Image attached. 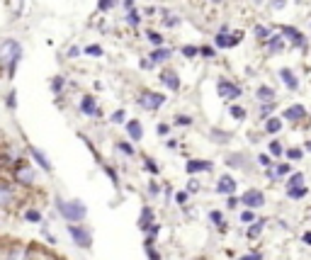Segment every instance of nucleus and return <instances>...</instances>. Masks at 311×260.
<instances>
[{
  "label": "nucleus",
  "mask_w": 311,
  "mask_h": 260,
  "mask_svg": "<svg viewBox=\"0 0 311 260\" xmlns=\"http://www.w3.org/2000/svg\"><path fill=\"white\" fill-rule=\"evenodd\" d=\"M22 56V46L15 41V39H5L0 44V63L7 66V75L12 78L15 75V68H17V61Z\"/></svg>",
  "instance_id": "obj_1"
},
{
  "label": "nucleus",
  "mask_w": 311,
  "mask_h": 260,
  "mask_svg": "<svg viewBox=\"0 0 311 260\" xmlns=\"http://www.w3.org/2000/svg\"><path fill=\"white\" fill-rule=\"evenodd\" d=\"M56 207H58V212L63 214V219H68V222H80V219L85 217V207H83V202H78V200H73V202L56 200Z\"/></svg>",
  "instance_id": "obj_2"
},
{
  "label": "nucleus",
  "mask_w": 311,
  "mask_h": 260,
  "mask_svg": "<svg viewBox=\"0 0 311 260\" xmlns=\"http://www.w3.org/2000/svg\"><path fill=\"white\" fill-rule=\"evenodd\" d=\"M163 102H165V97H163L161 93H151V90H146V93L139 97V105L146 107V110H158Z\"/></svg>",
  "instance_id": "obj_3"
},
{
  "label": "nucleus",
  "mask_w": 311,
  "mask_h": 260,
  "mask_svg": "<svg viewBox=\"0 0 311 260\" xmlns=\"http://www.w3.org/2000/svg\"><path fill=\"white\" fill-rule=\"evenodd\" d=\"M217 93H219L224 100H236V97L241 95V88L234 85L231 80H219V83H217Z\"/></svg>",
  "instance_id": "obj_4"
},
{
  "label": "nucleus",
  "mask_w": 311,
  "mask_h": 260,
  "mask_svg": "<svg viewBox=\"0 0 311 260\" xmlns=\"http://www.w3.org/2000/svg\"><path fill=\"white\" fill-rule=\"evenodd\" d=\"M241 202H243V207L256 209V207H263L265 195H263L260 190H246V192H243V197H241Z\"/></svg>",
  "instance_id": "obj_5"
},
{
  "label": "nucleus",
  "mask_w": 311,
  "mask_h": 260,
  "mask_svg": "<svg viewBox=\"0 0 311 260\" xmlns=\"http://www.w3.org/2000/svg\"><path fill=\"white\" fill-rule=\"evenodd\" d=\"M68 234L73 236V241H75V246H80V248H88L90 243H92V239H90V234L83 229V226H68Z\"/></svg>",
  "instance_id": "obj_6"
},
{
  "label": "nucleus",
  "mask_w": 311,
  "mask_h": 260,
  "mask_svg": "<svg viewBox=\"0 0 311 260\" xmlns=\"http://www.w3.org/2000/svg\"><path fill=\"white\" fill-rule=\"evenodd\" d=\"M15 180L22 183V185L34 183V170H32V166H29V163H19V166L15 168Z\"/></svg>",
  "instance_id": "obj_7"
},
{
  "label": "nucleus",
  "mask_w": 311,
  "mask_h": 260,
  "mask_svg": "<svg viewBox=\"0 0 311 260\" xmlns=\"http://www.w3.org/2000/svg\"><path fill=\"white\" fill-rule=\"evenodd\" d=\"M217 192H221V195H234L236 192V180L231 178V175H224V178H219V183H217Z\"/></svg>",
  "instance_id": "obj_8"
},
{
  "label": "nucleus",
  "mask_w": 311,
  "mask_h": 260,
  "mask_svg": "<svg viewBox=\"0 0 311 260\" xmlns=\"http://www.w3.org/2000/svg\"><path fill=\"white\" fill-rule=\"evenodd\" d=\"M241 41V34H226V32H219V37H217V46L219 49H231V46H236Z\"/></svg>",
  "instance_id": "obj_9"
},
{
  "label": "nucleus",
  "mask_w": 311,
  "mask_h": 260,
  "mask_svg": "<svg viewBox=\"0 0 311 260\" xmlns=\"http://www.w3.org/2000/svg\"><path fill=\"white\" fill-rule=\"evenodd\" d=\"M304 117H307L304 105H292V107L285 110V119H287V122H302Z\"/></svg>",
  "instance_id": "obj_10"
},
{
  "label": "nucleus",
  "mask_w": 311,
  "mask_h": 260,
  "mask_svg": "<svg viewBox=\"0 0 311 260\" xmlns=\"http://www.w3.org/2000/svg\"><path fill=\"white\" fill-rule=\"evenodd\" d=\"M161 80L175 93V90H180V78H178V73L175 71H170V68H165L163 73H161Z\"/></svg>",
  "instance_id": "obj_11"
},
{
  "label": "nucleus",
  "mask_w": 311,
  "mask_h": 260,
  "mask_svg": "<svg viewBox=\"0 0 311 260\" xmlns=\"http://www.w3.org/2000/svg\"><path fill=\"white\" fill-rule=\"evenodd\" d=\"M282 34H285L287 39H292V44H294V46H304V44H307L304 34H299L294 27H282Z\"/></svg>",
  "instance_id": "obj_12"
},
{
  "label": "nucleus",
  "mask_w": 311,
  "mask_h": 260,
  "mask_svg": "<svg viewBox=\"0 0 311 260\" xmlns=\"http://www.w3.org/2000/svg\"><path fill=\"white\" fill-rule=\"evenodd\" d=\"M280 78L285 80V85H287L290 90H297V88H299V80H297V75H294L290 68H282V71H280Z\"/></svg>",
  "instance_id": "obj_13"
},
{
  "label": "nucleus",
  "mask_w": 311,
  "mask_h": 260,
  "mask_svg": "<svg viewBox=\"0 0 311 260\" xmlns=\"http://www.w3.org/2000/svg\"><path fill=\"white\" fill-rule=\"evenodd\" d=\"M29 153H32V158H34V161H37V163H39L44 170H51V163L46 161V156H44V153H41L37 146H32V149H29Z\"/></svg>",
  "instance_id": "obj_14"
},
{
  "label": "nucleus",
  "mask_w": 311,
  "mask_h": 260,
  "mask_svg": "<svg viewBox=\"0 0 311 260\" xmlns=\"http://www.w3.org/2000/svg\"><path fill=\"white\" fill-rule=\"evenodd\" d=\"M256 97H258L260 102H273V100H275V90L263 85V88H258V90H256Z\"/></svg>",
  "instance_id": "obj_15"
},
{
  "label": "nucleus",
  "mask_w": 311,
  "mask_h": 260,
  "mask_svg": "<svg viewBox=\"0 0 311 260\" xmlns=\"http://www.w3.org/2000/svg\"><path fill=\"white\" fill-rule=\"evenodd\" d=\"M127 131H129V136L134 139V141H141V124L136 122V119H131V122H127Z\"/></svg>",
  "instance_id": "obj_16"
},
{
  "label": "nucleus",
  "mask_w": 311,
  "mask_h": 260,
  "mask_svg": "<svg viewBox=\"0 0 311 260\" xmlns=\"http://www.w3.org/2000/svg\"><path fill=\"white\" fill-rule=\"evenodd\" d=\"M200 170H212L209 161H190L187 163V173H200Z\"/></svg>",
  "instance_id": "obj_17"
},
{
  "label": "nucleus",
  "mask_w": 311,
  "mask_h": 260,
  "mask_svg": "<svg viewBox=\"0 0 311 260\" xmlns=\"http://www.w3.org/2000/svg\"><path fill=\"white\" fill-rule=\"evenodd\" d=\"M151 224H153V209H151V207H144V209H141V222H139V226L146 229V226H151Z\"/></svg>",
  "instance_id": "obj_18"
},
{
  "label": "nucleus",
  "mask_w": 311,
  "mask_h": 260,
  "mask_svg": "<svg viewBox=\"0 0 311 260\" xmlns=\"http://www.w3.org/2000/svg\"><path fill=\"white\" fill-rule=\"evenodd\" d=\"M80 110H83V114H97V107H95V100L92 97H83Z\"/></svg>",
  "instance_id": "obj_19"
},
{
  "label": "nucleus",
  "mask_w": 311,
  "mask_h": 260,
  "mask_svg": "<svg viewBox=\"0 0 311 260\" xmlns=\"http://www.w3.org/2000/svg\"><path fill=\"white\" fill-rule=\"evenodd\" d=\"M268 49H270L273 54L282 51V49H285V39H282V37H273V39H268Z\"/></svg>",
  "instance_id": "obj_20"
},
{
  "label": "nucleus",
  "mask_w": 311,
  "mask_h": 260,
  "mask_svg": "<svg viewBox=\"0 0 311 260\" xmlns=\"http://www.w3.org/2000/svg\"><path fill=\"white\" fill-rule=\"evenodd\" d=\"M168 58H170V49H156V51L151 54V61H156V63L168 61Z\"/></svg>",
  "instance_id": "obj_21"
},
{
  "label": "nucleus",
  "mask_w": 311,
  "mask_h": 260,
  "mask_svg": "<svg viewBox=\"0 0 311 260\" xmlns=\"http://www.w3.org/2000/svg\"><path fill=\"white\" fill-rule=\"evenodd\" d=\"M280 129H282V119H277V117L268 119V124H265V131H268V134H277Z\"/></svg>",
  "instance_id": "obj_22"
},
{
  "label": "nucleus",
  "mask_w": 311,
  "mask_h": 260,
  "mask_svg": "<svg viewBox=\"0 0 311 260\" xmlns=\"http://www.w3.org/2000/svg\"><path fill=\"white\" fill-rule=\"evenodd\" d=\"M10 200H12V187L0 183V207H2V204H7Z\"/></svg>",
  "instance_id": "obj_23"
},
{
  "label": "nucleus",
  "mask_w": 311,
  "mask_h": 260,
  "mask_svg": "<svg viewBox=\"0 0 311 260\" xmlns=\"http://www.w3.org/2000/svg\"><path fill=\"white\" fill-rule=\"evenodd\" d=\"M287 195L292 197V200H302V197H307V187L302 185V187H287Z\"/></svg>",
  "instance_id": "obj_24"
},
{
  "label": "nucleus",
  "mask_w": 311,
  "mask_h": 260,
  "mask_svg": "<svg viewBox=\"0 0 311 260\" xmlns=\"http://www.w3.org/2000/svg\"><path fill=\"white\" fill-rule=\"evenodd\" d=\"M24 219L32 222V224H39V222H41V214H39L37 209H27V212H24Z\"/></svg>",
  "instance_id": "obj_25"
},
{
  "label": "nucleus",
  "mask_w": 311,
  "mask_h": 260,
  "mask_svg": "<svg viewBox=\"0 0 311 260\" xmlns=\"http://www.w3.org/2000/svg\"><path fill=\"white\" fill-rule=\"evenodd\" d=\"M302 185H304V175H302V173H294L292 180L287 183V187H302Z\"/></svg>",
  "instance_id": "obj_26"
},
{
  "label": "nucleus",
  "mask_w": 311,
  "mask_h": 260,
  "mask_svg": "<svg viewBox=\"0 0 311 260\" xmlns=\"http://www.w3.org/2000/svg\"><path fill=\"white\" fill-rule=\"evenodd\" d=\"M209 217H212V222L217 224V229H221V231H226V224H224V219H221V212H212Z\"/></svg>",
  "instance_id": "obj_27"
},
{
  "label": "nucleus",
  "mask_w": 311,
  "mask_h": 260,
  "mask_svg": "<svg viewBox=\"0 0 311 260\" xmlns=\"http://www.w3.org/2000/svg\"><path fill=\"white\" fill-rule=\"evenodd\" d=\"M263 226H265V222H258V224H253V226L248 229V236H251V239L260 236V234H263Z\"/></svg>",
  "instance_id": "obj_28"
},
{
  "label": "nucleus",
  "mask_w": 311,
  "mask_h": 260,
  "mask_svg": "<svg viewBox=\"0 0 311 260\" xmlns=\"http://www.w3.org/2000/svg\"><path fill=\"white\" fill-rule=\"evenodd\" d=\"M231 117H234V119H246V110L238 107V105H234V107H231Z\"/></svg>",
  "instance_id": "obj_29"
},
{
  "label": "nucleus",
  "mask_w": 311,
  "mask_h": 260,
  "mask_svg": "<svg viewBox=\"0 0 311 260\" xmlns=\"http://www.w3.org/2000/svg\"><path fill=\"white\" fill-rule=\"evenodd\" d=\"M290 173V166H277L275 170H270V178H275V175H287Z\"/></svg>",
  "instance_id": "obj_30"
},
{
  "label": "nucleus",
  "mask_w": 311,
  "mask_h": 260,
  "mask_svg": "<svg viewBox=\"0 0 311 260\" xmlns=\"http://www.w3.org/2000/svg\"><path fill=\"white\" fill-rule=\"evenodd\" d=\"M256 37L258 39H268L270 37V29L268 27H256Z\"/></svg>",
  "instance_id": "obj_31"
},
{
  "label": "nucleus",
  "mask_w": 311,
  "mask_h": 260,
  "mask_svg": "<svg viewBox=\"0 0 311 260\" xmlns=\"http://www.w3.org/2000/svg\"><path fill=\"white\" fill-rule=\"evenodd\" d=\"M270 153H273V156H282V144H280V141H273V144H270Z\"/></svg>",
  "instance_id": "obj_32"
},
{
  "label": "nucleus",
  "mask_w": 311,
  "mask_h": 260,
  "mask_svg": "<svg viewBox=\"0 0 311 260\" xmlns=\"http://www.w3.org/2000/svg\"><path fill=\"white\" fill-rule=\"evenodd\" d=\"M287 158H290V161H299V158H302V149H290V151H287Z\"/></svg>",
  "instance_id": "obj_33"
},
{
  "label": "nucleus",
  "mask_w": 311,
  "mask_h": 260,
  "mask_svg": "<svg viewBox=\"0 0 311 260\" xmlns=\"http://www.w3.org/2000/svg\"><path fill=\"white\" fill-rule=\"evenodd\" d=\"M114 2H117V0H100V2H97V10H100V12H105V10H110Z\"/></svg>",
  "instance_id": "obj_34"
},
{
  "label": "nucleus",
  "mask_w": 311,
  "mask_h": 260,
  "mask_svg": "<svg viewBox=\"0 0 311 260\" xmlns=\"http://www.w3.org/2000/svg\"><path fill=\"white\" fill-rule=\"evenodd\" d=\"M127 19H129L131 27H136V24H139V12H136V10H129V17H127Z\"/></svg>",
  "instance_id": "obj_35"
},
{
  "label": "nucleus",
  "mask_w": 311,
  "mask_h": 260,
  "mask_svg": "<svg viewBox=\"0 0 311 260\" xmlns=\"http://www.w3.org/2000/svg\"><path fill=\"white\" fill-rule=\"evenodd\" d=\"M61 88H63V78H58V75H56V78L51 80V90H54V93H58Z\"/></svg>",
  "instance_id": "obj_36"
},
{
  "label": "nucleus",
  "mask_w": 311,
  "mask_h": 260,
  "mask_svg": "<svg viewBox=\"0 0 311 260\" xmlns=\"http://www.w3.org/2000/svg\"><path fill=\"white\" fill-rule=\"evenodd\" d=\"M275 110V102H265V107H260V117H268Z\"/></svg>",
  "instance_id": "obj_37"
},
{
  "label": "nucleus",
  "mask_w": 311,
  "mask_h": 260,
  "mask_svg": "<svg viewBox=\"0 0 311 260\" xmlns=\"http://www.w3.org/2000/svg\"><path fill=\"white\" fill-rule=\"evenodd\" d=\"M253 219H256V214H253V212H251V209H246V212H243V214H241V222H243V224H251V222H253Z\"/></svg>",
  "instance_id": "obj_38"
},
{
  "label": "nucleus",
  "mask_w": 311,
  "mask_h": 260,
  "mask_svg": "<svg viewBox=\"0 0 311 260\" xmlns=\"http://www.w3.org/2000/svg\"><path fill=\"white\" fill-rule=\"evenodd\" d=\"M85 54H90V56H102V49H100V46H85Z\"/></svg>",
  "instance_id": "obj_39"
},
{
  "label": "nucleus",
  "mask_w": 311,
  "mask_h": 260,
  "mask_svg": "<svg viewBox=\"0 0 311 260\" xmlns=\"http://www.w3.org/2000/svg\"><path fill=\"white\" fill-rule=\"evenodd\" d=\"M148 39H151L153 44H163V39H161V34H156V32H148Z\"/></svg>",
  "instance_id": "obj_40"
},
{
  "label": "nucleus",
  "mask_w": 311,
  "mask_h": 260,
  "mask_svg": "<svg viewBox=\"0 0 311 260\" xmlns=\"http://www.w3.org/2000/svg\"><path fill=\"white\" fill-rule=\"evenodd\" d=\"M122 119H124V112H122V110H117V112L112 114V122H114V124H119Z\"/></svg>",
  "instance_id": "obj_41"
},
{
  "label": "nucleus",
  "mask_w": 311,
  "mask_h": 260,
  "mask_svg": "<svg viewBox=\"0 0 311 260\" xmlns=\"http://www.w3.org/2000/svg\"><path fill=\"white\" fill-rule=\"evenodd\" d=\"M117 149H119V151H124V153H127V156H131V153H134V149H131V146H129V144H119V146H117Z\"/></svg>",
  "instance_id": "obj_42"
},
{
  "label": "nucleus",
  "mask_w": 311,
  "mask_h": 260,
  "mask_svg": "<svg viewBox=\"0 0 311 260\" xmlns=\"http://www.w3.org/2000/svg\"><path fill=\"white\" fill-rule=\"evenodd\" d=\"M144 166H146V168H148L151 173H158V166H156V163H153L151 158H146V163H144Z\"/></svg>",
  "instance_id": "obj_43"
},
{
  "label": "nucleus",
  "mask_w": 311,
  "mask_h": 260,
  "mask_svg": "<svg viewBox=\"0 0 311 260\" xmlns=\"http://www.w3.org/2000/svg\"><path fill=\"white\" fill-rule=\"evenodd\" d=\"M175 200H178V204H185V202H187V192H178Z\"/></svg>",
  "instance_id": "obj_44"
},
{
  "label": "nucleus",
  "mask_w": 311,
  "mask_h": 260,
  "mask_svg": "<svg viewBox=\"0 0 311 260\" xmlns=\"http://www.w3.org/2000/svg\"><path fill=\"white\" fill-rule=\"evenodd\" d=\"M146 251H148V258H151V260H161V256H158V253L151 248V246H146Z\"/></svg>",
  "instance_id": "obj_45"
},
{
  "label": "nucleus",
  "mask_w": 311,
  "mask_h": 260,
  "mask_svg": "<svg viewBox=\"0 0 311 260\" xmlns=\"http://www.w3.org/2000/svg\"><path fill=\"white\" fill-rule=\"evenodd\" d=\"M241 260H263V256L260 253H248V256H243Z\"/></svg>",
  "instance_id": "obj_46"
},
{
  "label": "nucleus",
  "mask_w": 311,
  "mask_h": 260,
  "mask_svg": "<svg viewBox=\"0 0 311 260\" xmlns=\"http://www.w3.org/2000/svg\"><path fill=\"white\" fill-rule=\"evenodd\" d=\"M183 54H185V56H195V54H197V49H195V46H185V49H183Z\"/></svg>",
  "instance_id": "obj_47"
},
{
  "label": "nucleus",
  "mask_w": 311,
  "mask_h": 260,
  "mask_svg": "<svg viewBox=\"0 0 311 260\" xmlns=\"http://www.w3.org/2000/svg\"><path fill=\"white\" fill-rule=\"evenodd\" d=\"M141 68L151 71V68H153V61H151V58H144V61H141Z\"/></svg>",
  "instance_id": "obj_48"
},
{
  "label": "nucleus",
  "mask_w": 311,
  "mask_h": 260,
  "mask_svg": "<svg viewBox=\"0 0 311 260\" xmlns=\"http://www.w3.org/2000/svg\"><path fill=\"white\" fill-rule=\"evenodd\" d=\"M178 124L180 127H187V124H192V119L190 117H178Z\"/></svg>",
  "instance_id": "obj_49"
},
{
  "label": "nucleus",
  "mask_w": 311,
  "mask_h": 260,
  "mask_svg": "<svg viewBox=\"0 0 311 260\" xmlns=\"http://www.w3.org/2000/svg\"><path fill=\"white\" fill-rule=\"evenodd\" d=\"M258 161H260V163H263L265 168H270V166H273V161H270V156H260Z\"/></svg>",
  "instance_id": "obj_50"
},
{
  "label": "nucleus",
  "mask_w": 311,
  "mask_h": 260,
  "mask_svg": "<svg viewBox=\"0 0 311 260\" xmlns=\"http://www.w3.org/2000/svg\"><path fill=\"white\" fill-rule=\"evenodd\" d=\"M202 56H214V49H209V46H202Z\"/></svg>",
  "instance_id": "obj_51"
},
{
  "label": "nucleus",
  "mask_w": 311,
  "mask_h": 260,
  "mask_svg": "<svg viewBox=\"0 0 311 260\" xmlns=\"http://www.w3.org/2000/svg\"><path fill=\"white\" fill-rule=\"evenodd\" d=\"M7 105H10V107H15V105H17V102H15V93H10V95H7Z\"/></svg>",
  "instance_id": "obj_52"
},
{
  "label": "nucleus",
  "mask_w": 311,
  "mask_h": 260,
  "mask_svg": "<svg viewBox=\"0 0 311 260\" xmlns=\"http://www.w3.org/2000/svg\"><path fill=\"white\" fill-rule=\"evenodd\" d=\"M158 134H161V136L168 134V127H165V124H158Z\"/></svg>",
  "instance_id": "obj_53"
},
{
  "label": "nucleus",
  "mask_w": 311,
  "mask_h": 260,
  "mask_svg": "<svg viewBox=\"0 0 311 260\" xmlns=\"http://www.w3.org/2000/svg\"><path fill=\"white\" fill-rule=\"evenodd\" d=\"M178 24V17H168V27H175Z\"/></svg>",
  "instance_id": "obj_54"
},
{
  "label": "nucleus",
  "mask_w": 311,
  "mask_h": 260,
  "mask_svg": "<svg viewBox=\"0 0 311 260\" xmlns=\"http://www.w3.org/2000/svg\"><path fill=\"white\" fill-rule=\"evenodd\" d=\"M304 243H307V246H311V231H309V234H304Z\"/></svg>",
  "instance_id": "obj_55"
},
{
  "label": "nucleus",
  "mask_w": 311,
  "mask_h": 260,
  "mask_svg": "<svg viewBox=\"0 0 311 260\" xmlns=\"http://www.w3.org/2000/svg\"><path fill=\"white\" fill-rule=\"evenodd\" d=\"M307 151H309V153H311V139H309V141H307Z\"/></svg>",
  "instance_id": "obj_56"
}]
</instances>
